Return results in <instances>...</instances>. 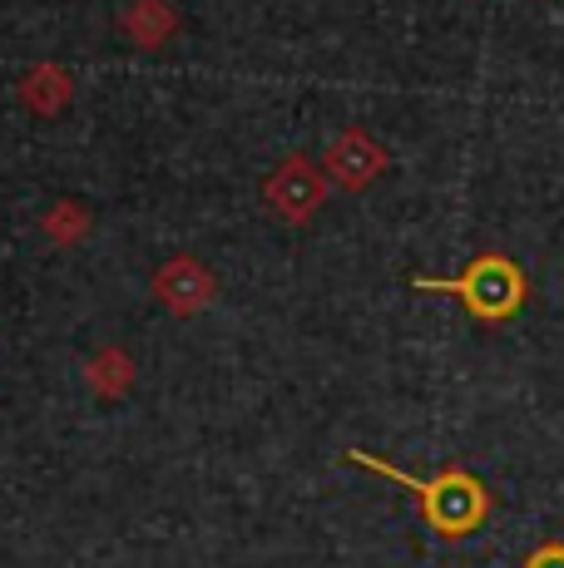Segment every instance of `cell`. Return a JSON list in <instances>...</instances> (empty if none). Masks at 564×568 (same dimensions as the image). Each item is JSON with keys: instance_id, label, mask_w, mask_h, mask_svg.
Instances as JSON below:
<instances>
[{"instance_id": "1", "label": "cell", "mask_w": 564, "mask_h": 568, "mask_svg": "<svg viewBox=\"0 0 564 568\" xmlns=\"http://www.w3.org/2000/svg\"><path fill=\"white\" fill-rule=\"evenodd\" d=\"M352 460L382 469V475H392L396 485L416 489V495H421V515H426V524H431L436 534H446V539H461V534H471L475 524L485 519V509H491V495H485V489L475 485L465 469H446V475H436V479H426V485H421V479L401 475V469H392L386 460H376V455H362V450H356Z\"/></svg>"}, {"instance_id": "2", "label": "cell", "mask_w": 564, "mask_h": 568, "mask_svg": "<svg viewBox=\"0 0 564 568\" xmlns=\"http://www.w3.org/2000/svg\"><path fill=\"white\" fill-rule=\"evenodd\" d=\"M416 287L426 292H455V297L471 307V316H481V322H505V316H515L525 307V272L515 267L505 253H485L475 257L471 267H465V277H416Z\"/></svg>"}, {"instance_id": "3", "label": "cell", "mask_w": 564, "mask_h": 568, "mask_svg": "<svg viewBox=\"0 0 564 568\" xmlns=\"http://www.w3.org/2000/svg\"><path fill=\"white\" fill-rule=\"evenodd\" d=\"M213 292V282H209V272L199 267L193 257H179V262H169V272L159 277V297L169 302V307H179V312H193V307H203V297Z\"/></svg>"}, {"instance_id": "4", "label": "cell", "mask_w": 564, "mask_h": 568, "mask_svg": "<svg viewBox=\"0 0 564 568\" xmlns=\"http://www.w3.org/2000/svg\"><path fill=\"white\" fill-rule=\"evenodd\" d=\"M332 173H338L342 183H352V189H362L366 179H372L376 169H382V149L372 144L366 134H346V139H338L332 144Z\"/></svg>"}, {"instance_id": "5", "label": "cell", "mask_w": 564, "mask_h": 568, "mask_svg": "<svg viewBox=\"0 0 564 568\" xmlns=\"http://www.w3.org/2000/svg\"><path fill=\"white\" fill-rule=\"evenodd\" d=\"M273 199H278L282 207H288L292 217H302L312 203L322 199V183H318V173H312L308 163H302V159H292L288 169H282L278 179H273Z\"/></svg>"}, {"instance_id": "6", "label": "cell", "mask_w": 564, "mask_h": 568, "mask_svg": "<svg viewBox=\"0 0 564 568\" xmlns=\"http://www.w3.org/2000/svg\"><path fill=\"white\" fill-rule=\"evenodd\" d=\"M525 568H564V544H540L525 559Z\"/></svg>"}]
</instances>
